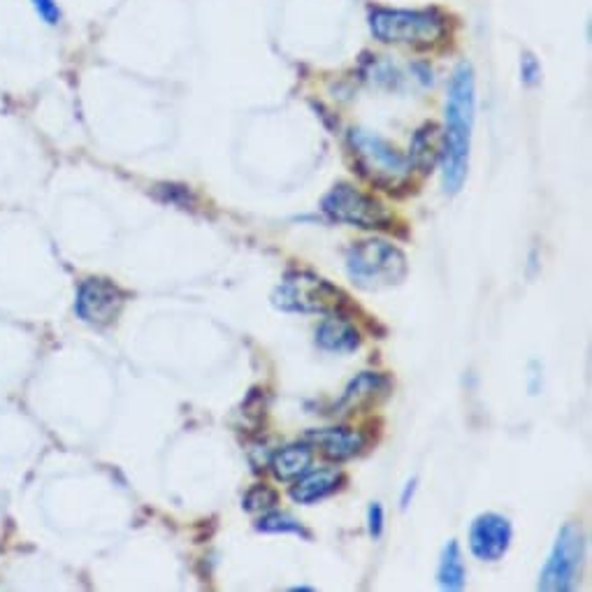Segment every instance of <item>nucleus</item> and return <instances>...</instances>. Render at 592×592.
I'll list each match as a JSON object with an SVG mask.
<instances>
[{"mask_svg":"<svg viewBox=\"0 0 592 592\" xmlns=\"http://www.w3.org/2000/svg\"><path fill=\"white\" fill-rule=\"evenodd\" d=\"M474 124V73L469 63H461L449 84L446 98V135L442 140L444 186L458 193L469 167V144Z\"/></svg>","mask_w":592,"mask_h":592,"instance_id":"nucleus-1","label":"nucleus"},{"mask_svg":"<svg viewBox=\"0 0 592 592\" xmlns=\"http://www.w3.org/2000/svg\"><path fill=\"white\" fill-rule=\"evenodd\" d=\"M347 273L365 291H381L398 286L410 273L407 256L386 240H363L347 253Z\"/></svg>","mask_w":592,"mask_h":592,"instance_id":"nucleus-2","label":"nucleus"},{"mask_svg":"<svg viewBox=\"0 0 592 592\" xmlns=\"http://www.w3.org/2000/svg\"><path fill=\"white\" fill-rule=\"evenodd\" d=\"M349 144L353 151L355 165H358V171L365 179L377 186H383L388 191L407 184L412 175V163L410 159H404L391 142H386L375 133L351 130Z\"/></svg>","mask_w":592,"mask_h":592,"instance_id":"nucleus-3","label":"nucleus"},{"mask_svg":"<svg viewBox=\"0 0 592 592\" xmlns=\"http://www.w3.org/2000/svg\"><path fill=\"white\" fill-rule=\"evenodd\" d=\"M369 28L381 42L430 47L444 36V20L430 10H388L369 14Z\"/></svg>","mask_w":592,"mask_h":592,"instance_id":"nucleus-4","label":"nucleus"},{"mask_svg":"<svg viewBox=\"0 0 592 592\" xmlns=\"http://www.w3.org/2000/svg\"><path fill=\"white\" fill-rule=\"evenodd\" d=\"M275 307L293 314H328L344 304L342 291L310 273H293L273 293Z\"/></svg>","mask_w":592,"mask_h":592,"instance_id":"nucleus-5","label":"nucleus"},{"mask_svg":"<svg viewBox=\"0 0 592 592\" xmlns=\"http://www.w3.org/2000/svg\"><path fill=\"white\" fill-rule=\"evenodd\" d=\"M320 207L332 222L351 224L365 230H383L393 224V214L375 196H367L351 184H337L326 193Z\"/></svg>","mask_w":592,"mask_h":592,"instance_id":"nucleus-6","label":"nucleus"},{"mask_svg":"<svg viewBox=\"0 0 592 592\" xmlns=\"http://www.w3.org/2000/svg\"><path fill=\"white\" fill-rule=\"evenodd\" d=\"M583 557V534L577 526H565L557 532L553 551L541 569L539 590L544 592H567L577 583Z\"/></svg>","mask_w":592,"mask_h":592,"instance_id":"nucleus-7","label":"nucleus"},{"mask_svg":"<svg viewBox=\"0 0 592 592\" xmlns=\"http://www.w3.org/2000/svg\"><path fill=\"white\" fill-rule=\"evenodd\" d=\"M126 295L122 293L116 284L110 279H87L81 281L79 291H77V302H75V312L77 316L93 328H105L118 318L124 310Z\"/></svg>","mask_w":592,"mask_h":592,"instance_id":"nucleus-8","label":"nucleus"},{"mask_svg":"<svg viewBox=\"0 0 592 592\" xmlns=\"http://www.w3.org/2000/svg\"><path fill=\"white\" fill-rule=\"evenodd\" d=\"M514 539V528L502 514H481L469 528V549L483 563H495L506 555Z\"/></svg>","mask_w":592,"mask_h":592,"instance_id":"nucleus-9","label":"nucleus"},{"mask_svg":"<svg viewBox=\"0 0 592 592\" xmlns=\"http://www.w3.org/2000/svg\"><path fill=\"white\" fill-rule=\"evenodd\" d=\"M312 444L320 449L328 461L342 463L358 455L365 449V437L358 430L349 428H326V430H312L307 434Z\"/></svg>","mask_w":592,"mask_h":592,"instance_id":"nucleus-10","label":"nucleus"},{"mask_svg":"<svg viewBox=\"0 0 592 592\" xmlns=\"http://www.w3.org/2000/svg\"><path fill=\"white\" fill-rule=\"evenodd\" d=\"M342 481H344L342 471L337 469L304 471L300 479H295V486L291 488V497L298 504H314L318 500L332 495Z\"/></svg>","mask_w":592,"mask_h":592,"instance_id":"nucleus-11","label":"nucleus"},{"mask_svg":"<svg viewBox=\"0 0 592 592\" xmlns=\"http://www.w3.org/2000/svg\"><path fill=\"white\" fill-rule=\"evenodd\" d=\"M388 388H391V383H388L386 377L375 375V371H363V375H358L349 383L344 398L340 400V410L344 412L365 410L369 404L381 400L388 393Z\"/></svg>","mask_w":592,"mask_h":592,"instance_id":"nucleus-12","label":"nucleus"},{"mask_svg":"<svg viewBox=\"0 0 592 592\" xmlns=\"http://www.w3.org/2000/svg\"><path fill=\"white\" fill-rule=\"evenodd\" d=\"M316 342L320 349L335 351V353H349L361 347V332L355 330L353 324L340 318L330 316L316 330Z\"/></svg>","mask_w":592,"mask_h":592,"instance_id":"nucleus-13","label":"nucleus"},{"mask_svg":"<svg viewBox=\"0 0 592 592\" xmlns=\"http://www.w3.org/2000/svg\"><path fill=\"white\" fill-rule=\"evenodd\" d=\"M314 451L310 444H289L273 455V471L279 481H295L310 471Z\"/></svg>","mask_w":592,"mask_h":592,"instance_id":"nucleus-14","label":"nucleus"},{"mask_svg":"<svg viewBox=\"0 0 592 592\" xmlns=\"http://www.w3.org/2000/svg\"><path fill=\"white\" fill-rule=\"evenodd\" d=\"M442 156V135H439L437 126L434 124H428L423 126L416 135H414V142H412V159L410 163L416 165L418 171L428 173L432 171L434 161Z\"/></svg>","mask_w":592,"mask_h":592,"instance_id":"nucleus-15","label":"nucleus"},{"mask_svg":"<svg viewBox=\"0 0 592 592\" xmlns=\"http://www.w3.org/2000/svg\"><path fill=\"white\" fill-rule=\"evenodd\" d=\"M465 577H467V569L463 560V551L458 546V541L451 539L442 553V560H439V569H437L439 585L451 592L463 590Z\"/></svg>","mask_w":592,"mask_h":592,"instance_id":"nucleus-16","label":"nucleus"},{"mask_svg":"<svg viewBox=\"0 0 592 592\" xmlns=\"http://www.w3.org/2000/svg\"><path fill=\"white\" fill-rule=\"evenodd\" d=\"M256 528L261 532H269V534H279V532H291V534H302L310 537V532L302 528V522H298L293 516L289 514H279V512H265V516L256 522Z\"/></svg>","mask_w":592,"mask_h":592,"instance_id":"nucleus-17","label":"nucleus"},{"mask_svg":"<svg viewBox=\"0 0 592 592\" xmlns=\"http://www.w3.org/2000/svg\"><path fill=\"white\" fill-rule=\"evenodd\" d=\"M277 502H279L277 490L265 486V483H259V486H253L249 493L244 495L242 506L249 514H265V512H273L277 506Z\"/></svg>","mask_w":592,"mask_h":592,"instance_id":"nucleus-18","label":"nucleus"},{"mask_svg":"<svg viewBox=\"0 0 592 592\" xmlns=\"http://www.w3.org/2000/svg\"><path fill=\"white\" fill-rule=\"evenodd\" d=\"M33 8L40 14V20L47 24H59L61 20V10L54 3V0H33Z\"/></svg>","mask_w":592,"mask_h":592,"instance_id":"nucleus-19","label":"nucleus"},{"mask_svg":"<svg viewBox=\"0 0 592 592\" xmlns=\"http://www.w3.org/2000/svg\"><path fill=\"white\" fill-rule=\"evenodd\" d=\"M520 75H522V81H526V84H537V81H539V77H541V67H539V61H537L532 54L522 56Z\"/></svg>","mask_w":592,"mask_h":592,"instance_id":"nucleus-20","label":"nucleus"},{"mask_svg":"<svg viewBox=\"0 0 592 592\" xmlns=\"http://www.w3.org/2000/svg\"><path fill=\"white\" fill-rule=\"evenodd\" d=\"M367 522H369V532H371V537H381V532H383V509H381V504H379V502H375V504L369 506Z\"/></svg>","mask_w":592,"mask_h":592,"instance_id":"nucleus-21","label":"nucleus"},{"mask_svg":"<svg viewBox=\"0 0 592 592\" xmlns=\"http://www.w3.org/2000/svg\"><path fill=\"white\" fill-rule=\"evenodd\" d=\"M414 490H416V481H410L407 488H404V495H402V506H410V497L414 495Z\"/></svg>","mask_w":592,"mask_h":592,"instance_id":"nucleus-22","label":"nucleus"}]
</instances>
